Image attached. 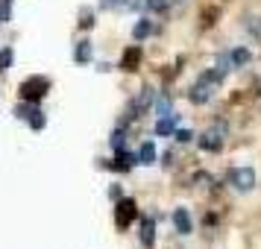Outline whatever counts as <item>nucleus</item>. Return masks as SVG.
Segmentation results:
<instances>
[{"instance_id":"obj_1","label":"nucleus","mask_w":261,"mask_h":249,"mask_svg":"<svg viewBox=\"0 0 261 249\" xmlns=\"http://www.w3.org/2000/svg\"><path fill=\"white\" fill-rule=\"evenodd\" d=\"M217 73L214 71H205L197 79V82L191 85V91H188V100L194 103V106H205V103H212V97H214V88H217Z\"/></svg>"},{"instance_id":"obj_2","label":"nucleus","mask_w":261,"mask_h":249,"mask_svg":"<svg viewBox=\"0 0 261 249\" xmlns=\"http://www.w3.org/2000/svg\"><path fill=\"white\" fill-rule=\"evenodd\" d=\"M229 185L238 193H249V190L255 188V170L252 167H232L229 170Z\"/></svg>"},{"instance_id":"obj_3","label":"nucleus","mask_w":261,"mask_h":249,"mask_svg":"<svg viewBox=\"0 0 261 249\" xmlns=\"http://www.w3.org/2000/svg\"><path fill=\"white\" fill-rule=\"evenodd\" d=\"M223 138H226V123H214V126H208V129L200 135V150L217 153V150L223 147Z\"/></svg>"},{"instance_id":"obj_4","label":"nucleus","mask_w":261,"mask_h":249,"mask_svg":"<svg viewBox=\"0 0 261 249\" xmlns=\"http://www.w3.org/2000/svg\"><path fill=\"white\" fill-rule=\"evenodd\" d=\"M47 79H41V76H33V79H27L24 85H21V97H24L27 103H38L41 97L47 94Z\"/></svg>"},{"instance_id":"obj_5","label":"nucleus","mask_w":261,"mask_h":249,"mask_svg":"<svg viewBox=\"0 0 261 249\" xmlns=\"http://www.w3.org/2000/svg\"><path fill=\"white\" fill-rule=\"evenodd\" d=\"M135 214H138V211H135V202H132V200H120L118 202V211H115V217H118L120 226H129L132 220H135Z\"/></svg>"},{"instance_id":"obj_6","label":"nucleus","mask_w":261,"mask_h":249,"mask_svg":"<svg viewBox=\"0 0 261 249\" xmlns=\"http://www.w3.org/2000/svg\"><path fill=\"white\" fill-rule=\"evenodd\" d=\"M173 226H176V232H179V235H191L194 223H191L188 208H176V211H173Z\"/></svg>"},{"instance_id":"obj_7","label":"nucleus","mask_w":261,"mask_h":249,"mask_svg":"<svg viewBox=\"0 0 261 249\" xmlns=\"http://www.w3.org/2000/svg\"><path fill=\"white\" fill-rule=\"evenodd\" d=\"M176 120H179V115H165V118H159V123H155V135H162V138L173 135V132H176Z\"/></svg>"},{"instance_id":"obj_8","label":"nucleus","mask_w":261,"mask_h":249,"mask_svg":"<svg viewBox=\"0 0 261 249\" xmlns=\"http://www.w3.org/2000/svg\"><path fill=\"white\" fill-rule=\"evenodd\" d=\"M232 68H235L232 56H229V53H220V56L214 59V68H212V71L217 73V79H223V76H229V71H232Z\"/></svg>"},{"instance_id":"obj_9","label":"nucleus","mask_w":261,"mask_h":249,"mask_svg":"<svg viewBox=\"0 0 261 249\" xmlns=\"http://www.w3.org/2000/svg\"><path fill=\"white\" fill-rule=\"evenodd\" d=\"M135 158H138V164H155V144L153 141H144Z\"/></svg>"},{"instance_id":"obj_10","label":"nucleus","mask_w":261,"mask_h":249,"mask_svg":"<svg viewBox=\"0 0 261 249\" xmlns=\"http://www.w3.org/2000/svg\"><path fill=\"white\" fill-rule=\"evenodd\" d=\"M138 62H141V47H129L126 53H123L120 68H123V71H135V68H138Z\"/></svg>"},{"instance_id":"obj_11","label":"nucleus","mask_w":261,"mask_h":249,"mask_svg":"<svg viewBox=\"0 0 261 249\" xmlns=\"http://www.w3.org/2000/svg\"><path fill=\"white\" fill-rule=\"evenodd\" d=\"M138 237H141V243L147 249L155 243V235H153V220H141V232H138Z\"/></svg>"},{"instance_id":"obj_12","label":"nucleus","mask_w":261,"mask_h":249,"mask_svg":"<svg viewBox=\"0 0 261 249\" xmlns=\"http://www.w3.org/2000/svg\"><path fill=\"white\" fill-rule=\"evenodd\" d=\"M91 56H94L91 41H80V44H76V53H73V59L80 62V65H85V62H91Z\"/></svg>"},{"instance_id":"obj_13","label":"nucleus","mask_w":261,"mask_h":249,"mask_svg":"<svg viewBox=\"0 0 261 249\" xmlns=\"http://www.w3.org/2000/svg\"><path fill=\"white\" fill-rule=\"evenodd\" d=\"M150 33H153V24H150L147 18H141L138 24L132 26V38H135V41H144V38L150 36Z\"/></svg>"},{"instance_id":"obj_14","label":"nucleus","mask_w":261,"mask_h":249,"mask_svg":"<svg viewBox=\"0 0 261 249\" xmlns=\"http://www.w3.org/2000/svg\"><path fill=\"white\" fill-rule=\"evenodd\" d=\"M153 103V88H141V94H138V100L132 103V112H144V108Z\"/></svg>"},{"instance_id":"obj_15","label":"nucleus","mask_w":261,"mask_h":249,"mask_svg":"<svg viewBox=\"0 0 261 249\" xmlns=\"http://www.w3.org/2000/svg\"><path fill=\"white\" fill-rule=\"evenodd\" d=\"M229 56H232V62H235V68H241V65H249V59H252V53H249V50H244V47H235Z\"/></svg>"},{"instance_id":"obj_16","label":"nucleus","mask_w":261,"mask_h":249,"mask_svg":"<svg viewBox=\"0 0 261 249\" xmlns=\"http://www.w3.org/2000/svg\"><path fill=\"white\" fill-rule=\"evenodd\" d=\"M155 112H159V118H165V115H173V108H170V97L162 94L155 100Z\"/></svg>"},{"instance_id":"obj_17","label":"nucleus","mask_w":261,"mask_h":249,"mask_svg":"<svg viewBox=\"0 0 261 249\" xmlns=\"http://www.w3.org/2000/svg\"><path fill=\"white\" fill-rule=\"evenodd\" d=\"M244 26H247L252 36H258V38H261V15H249L247 21H244Z\"/></svg>"},{"instance_id":"obj_18","label":"nucleus","mask_w":261,"mask_h":249,"mask_svg":"<svg viewBox=\"0 0 261 249\" xmlns=\"http://www.w3.org/2000/svg\"><path fill=\"white\" fill-rule=\"evenodd\" d=\"M30 126L33 129H44V115L38 108H33V115H30Z\"/></svg>"},{"instance_id":"obj_19","label":"nucleus","mask_w":261,"mask_h":249,"mask_svg":"<svg viewBox=\"0 0 261 249\" xmlns=\"http://www.w3.org/2000/svg\"><path fill=\"white\" fill-rule=\"evenodd\" d=\"M109 144H112V150H123V129H118V132H112V138H109Z\"/></svg>"},{"instance_id":"obj_20","label":"nucleus","mask_w":261,"mask_h":249,"mask_svg":"<svg viewBox=\"0 0 261 249\" xmlns=\"http://www.w3.org/2000/svg\"><path fill=\"white\" fill-rule=\"evenodd\" d=\"M91 24H94V12H91V9H83V15H80V26L88 30Z\"/></svg>"},{"instance_id":"obj_21","label":"nucleus","mask_w":261,"mask_h":249,"mask_svg":"<svg viewBox=\"0 0 261 249\" xmlns=\"http://www.w3.org/2000/svg\"><path fill=\"white\" fill-rule=\"evenodd\" d=\"M173 135H176L179 144H191V141H194V132H191V129H176Z\"/></svg>"},{"instance_id":"obj_22","label":"nucleus","mask_w":261,"mask_h":249,"mask_svg":"<svg viewBox=\"0 0 261 249\" xmlns=\"http://www.w3.org/2000/svg\"><path fill=\"white\" fill-rule=\"evenodd\" d=\"M144 6H147V9H153V12H165V9H167V0H147Z\"/></svg>"},{"instance_id":"obj_23","label":"nucleus","mask_w":261,"mask_h":249,"mask_svg":"<svg viewBox=\"0 0 261 249\" xmlns=\"http://www.w3.org/2000/svg\"><path fill=\"white\" fill-rule=\"evenodd\" d=\"M12 65V50H0V71H6Z\"/></svg>"},{"instance_id":"obj_24","label":"nucleus","mask_w":261,"mask_h":249,"mask_svg":"<svg viewBox=\"0 0 261 249\" xmlns=\"http://www.w3.org/2000/svg\"><path fill=\"white\" fill-rule=\"evenodd\" d=\"M30 115H33V106H15V118L30 120Z\"/></svg>"},{"instance_id":"obj_25","label":"nucleus","mask_w":261,"mask_h":249,"mask_svg":"<svg viewBox=\"0 0 261 249\" xmlns=\"http://www.w3.org/2000/svg\"><path fill=\"white\" fill-rule=\"evenodd\" d=\"M103 9H123V0H100Z\"/></svg>"},{"instance_id":"obj_26","label":"nucleus","mask_w":261,"mask_h":249,"mask_svg":"<svg viewBox=\"0 0 261 249\" xmlns=\"http://www.w3.org/2000/svg\"><path fill=\"white\" fill-rule=\"evenodd\" d=\"M147 0H123V9H141Z\"/></svg>"},{"instance_id":"obj_27","label":"nucleus","mask_w":261,"mask_h":249,"mask_svg":"<svg viewBox=\"0 0 261 249\" xmlns=\"http://www.w3.org/2000/svg\"><path fill=\"white\" fill-rule=\"evenodd\" d=\"M173 3H182V0H173Z\"/></svg>"}]
</instances>
